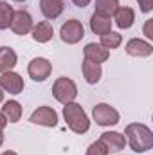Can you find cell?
<instances>
[{
    "mask_svg": "<svg viewBox=\"0 0 153 155\" xmlns=\"http://www.w3.org/2000/svg\"><path fill=\"white\" fill-rule=\"evenodd\" d=\"M124 135L128 137V143L133 152L144 153L153 148V132L142 123H132L124 128Z\"/></svg>",
    "mask_w": 153,
    "mask_h": 155,
    "instance_id": "cell-1",
    "label": "cell"
},
{
    "mask_svg": "<svg viewBox=\"0 0 153 155\" xmlns=\"http://www.w3.org/2000/svg\"><path fill=\"white\" fill-rule=\"evenodd\" d=\"M63 117H65L69 128H70L74 134H85V132H88V128H90V121H88V117L85 114L83 107L77 105V103H74V101H72V103H67V105L63 107Z\"/></svg>",
    "mask_w": 153,
    "mask_h": 155,
    "instance_id": "cell-2",
    "label": "cell"
},
{
    "mask_svg": "<svg viewBox=\"0 0 153 155\" xmlns=\"http://www.w3.org/2000/svg\"><path fill=\"white\" fill-rule=\"evenodd\" d=\"M52 96H54L60 103H63V105L72 103L77 97L76 83H74L70 78H65V76L58 78V79L54 81V85H52Z\"/></svg>",
    "mask_w": 153,
    "mask_h": 155,
    "instance_id": "cell-3",
    "label": "cell"
},
{
    "mask_svg": "<svg viewBox=\"0 0 153 155\" xmlns=\"http://www.w3.org/2000/svg\"><path fill=\"white\" fill-rule=\"evenodd\" d=\"M92 117L99 126H114L119 123V112L106 103H99L92 108Z\"/></svg>",
    "mask_w": 153,
    "mask_h": 155,
    "instance_id": "cell-4",
    "label": "cell"
},
{
    "mask_svg": "<svg viewBox=\"0 0 153 155\" xmlns=\"http://www.w3.org/2000/svg\"><path fill=\"white\" fill-rule=\"evenodd\" d=\"M60 36H61V40H63L65 43L74 45V43H77L79 40L85 36V27H83V24H81L79 20L70 18V20H67V22L61 25Z\"/></svg>",
    "mask_w": 153,
    "mask_h": 155,
    "instance_id": "cell-5",
    "label": "cell"
},
{
    "mask_svg": "<svg viewBox=\"0 0 153 155\" xmlns=\"http://www.w3.org/2000/svg\"><path fill=\"white\" fill-rule=\"evenodd\" d=\"M27 72L34 81H45L52 72V63L47 58H34L27 65Z\"/></svg>",
    "mask_w": 153,
    "mask_h": 155,
    "instance_id": "cell-6",
    "label": "cell"
},
{
    "mask_svg": "<svg viewBox=\"0 0 153 155\" xmlns=\"http://www.w3.org/2000/svg\"><path fill=\"white\" fill-rule=\"evenodd\" d=\"M9 27L13 29V33H15V35L24 36V35L31 33L34 25H33V18H31V15H29L27 11H24V9H18V11H15V15H13V20H11V25H9Z\"/></svg>",
    "mask_w": 153,
    "mask_h": 155,
    "instance_id": "cell-7",
    "label": "cell"
},
{
    "mask_svg": "<svg viewBox=\"0 0 153 155\" xmlns=\"http://www.w3.org/2000/svg\"><path fill=\"white\" fill-rule=\"evenodd\" d=\"M29 121L34 123V124H41V126L52 128V126L58 124V114H56V110L50 108V107H38V108L31 114V119H29Z\"/></svg>",
    "mask_w": 153,
    "mask_h": 155,
    "instance_id": "cell-8",
    "label": "cell"
},
{
    "mask_svg": "<svg viewBox=\"0 0 153 155\" xmlns=\"http://www.w3.org/2000/svg\"><path fill=\"white\" fill-rule=\"evenodd\" d=\"M0 87L4 92H9V94H20L24 90V79L20 74L9 71V72H4L0 76Z\"/></svg>",
    "mask_w": 153,
    "mask_h": 155,
    "instance_id": "cell-9",
    "label": "cell"
},
{
    "mask_svg": "<svg viewBox=\"0 0 153 155\" xmlns=\"http://www.w3.org/2000/svg\"><path fill=\"white\" fill-rule=\"evenodd\" d=\"M83 54H85V60H88L92 63H99V65L103 61H106L110 56L108 49H105L101 43H86L83 49Z\"/></svg>",
    "mask_w": 153,
    "mask_h": 155,
    "instance_id": "cell-10",
    "label": "cell"
},
{
    "mask_svg": "<svg viewBox=\"0 0 153 155\" xmlns=\"http://www.w3.org/2000/svg\"><path fill=\"white\" fill-rule=\"evenodd\" d=\"M126 52L130 56H135V58H146L153 52V45L141 38H132L126 43Z\"/></svg>",
    "mask_w": 153,
    "mask_h": 155,
    "instance_id": "cell-11",
    "label": "cell"
},
{
    "mask_svg": "<svg viewBox=\"0 0 153 155\" xmlns=\"http://www.w3.org/2000/svg\"><path fill=\"white\" fill-rule=\"evenodd\" d=\"M101 141L106 144L108 153L110 152L117 153V152L124 150V146H126V137L122 134H119V132H105V134H101Z\"/></svg>",
    "mask_w": 153,
    "mask_h": 155,
    "instance_id": "cell-12",
    "label": "cell"
},
{
    "mask_svg": "<svg viewBox=\"0 0 153 155\" xmlns=\"http://www.w3.org/2000/svg\"><path fill=\"white\" fill-rule=\"evenodd\" d=\"M114 20L115 25L119 29H130L135 22V11L132 7H117V11L114 13Z\"/></svg>",
    "mask_w": 153,
    "mask_h": 155,
    "instance_id": "cell-13",
    "label": "cell"
},
{
    "mask_svg": "<svg viewBox=\"0 0 153 155\" xmlns=\"http://www.w3.org/2000/svg\"><path fill=\"white\" fill-rule=\"evenodd\" d=\"M63 0H40V9L47 20H54L63 13Z\"/></svg>",
    "mask_w": 153,
    "mask_h": 155,
    "instance_id": "cell-14",
    "label": "cell"
},
{
    "mask_svg": "<svg viewBox=\"0 0 153 155\" xmlns=\"http://www.w3.org/2000/svg\"><path fill=\"white\" fill-rule=\"evenodd\" d=\"M16 61H18V56H16L15 49H11V47H0V72L2 74L13 71L15 65H16Z\"/></svg>",
    "mask_w": 153,
    "mask_h": 155,
    "instance_id": "cell-15",
    "label": "cell"
},
{
    "mask_svg": "<svg viewBox=\"0 0 153 155\" xmlns=\"http://www.w3.org/2000/svg\"><path fill=\"white\" fill-rule=\"evenodd\" d=\"M81 71H83V78H85V81L90 83V85H96V83L101 79V74H103L101 65H99V63H92V61H88V60H83Z\"/></svg>",
    "mask_w": 153,
    "mask_h": 155,
    "instance_id": "cell-16",
    "label": "cell"
},
{
    "mask_svg": "<svg viewBox=\"0 0 153 155\" xmlns=\"http://www.w3.org/2000/svg\"><path fill=\"white\" fill-rule=\"evenodd\" d=\"M90 29L96 33V35H99V36H103V35H108L110 31H112V20L110 18H105V16H99V15H92L90 16Z\"/></svg>",
    "mask_w": 153,
    "mask_h": 155,
    "instance_id": "cell-17",
    "label": "cell"
},
{
    "mask_svg": "<svg viewBox=\"0 0 153 155\" xmlns=\"http://www.w3.org/2000/svg\"><path fill=\"white\" fill-rule=\"evenodd\" d=\"M0 114L5 117V121H9V123H16V121H20V117H22V107H20V103L15 101V99L5 101L4 107H2V112H0Z\"/></svg>",
    "mask_w": 153,
    "mask_h": 155,
    "instance_id": "cell-18",
    "label": "cell"
},
{
    "mask_svg": "<svg viewBox=\"0 0 153 155\" xmlns=\"http://www.w3.org/2000/svg\"><path fill=\"white\" fill-rule=\"evenodd\" d=\"M52 35H54V29H52V25L49 22H40L38 25L33 27V40L38 41V43L49 41L52 38Z\"/></svg>",
    "mask_w": 153,
    "mask_h": 155,
    "instance_id": "cell-19",
    "label": "cell"
},
{
    "mask_svg": "<svg viewBox=\"0 0 153 155\" xmlns=\"http://www.w3.org/2000/svg\"><path fill=\"white\" fill-rule=\"evenodd\" d=\"M96 15L99 16H105V18H110L114 16V13L119 7V0H96Z\"/></svg>",
    "mask_w": 153,
    "mask_h": 155,
    "instance_id": "cell-20",
    "label": "cell"
},
{
    "mask_svg": "<svg viewBox=\"0 0 153 155\" xmlns=\"http://www.w3.org/2000/svg\"><path fill=\"white\" fill-rule=\"evenodd\" d=\"M13 15H15L13 7L7 2H0V29H7L11 25Z\"/></svg>",
    "mask_w": 153,
    "mask_h": 155,
    "instance_id": "cell-21",
    "label": "cell"
},
{
    "mask_svg": "<svg viewBox=\"0 0 153 155\" xmlns=\"http://www.w3.org/2000/svg\"><path fill=\"white\" fill-rule=\"evenodd\" d=\"M121 41H122V36L119 33H112L110 31L108 35H103L101 36V45L105 49H117L121 45Z\"/></svg>",
    "mask_w": 153,
    "mask_h": 155,
    "instance_id": "cell-22",
    "label": "cell"
},
{
    "mask_svg": "<svg viewBox=\"0 0 153 155\" xmlns=\"http://www.w3.org/2000/svg\"><path fill=\"white\" fill-rule=\"evenodd\" d=\"M86 155H108V148H106V144L99 139V141H96V143H92V144L88 146Z\"/></svg>",
    "mask_w": 153,
    "mask_h": 155,
    "instance_id": "cell-23",
    "label": "cell"
},
{
    "mask_svg": "<svg viewBox=\"0 0 153 155\" xmlns=\"http://www.w3.org/2000/svg\"><path fill=\"white\" fill-rule=\"evenodd\" d=\"M144 35H146L148 38H153V33H151V20H148V22H146V25H144Z\"/></svg>",
    "mask_w": 153,
    "mask_h": 155,
    "instance_id": "cell-24",
    "label": "cell"
},
{
    "mask_svg": "<svg viewBox=\"0 0 153 155\" xmlns=\"http://www.w3.org/2000/svg\"><path fill=\"white\" fill-rule=\"evenodd\" d=\"M72 2L76 4L77 7H86V5H88V4H90L92 0H72Z\"/></svg>",
    "mask_w": 153,
    "mask_h": 155,
    "instance_id": "cell-25",
    "label": "cell"
},
{
    "mask_svg": "<svg viewBox=\"0 0 153 155\" xmlns=\"http://www.w3.org/2000/svg\"><path fill=\"white\" fill-rule=\"evenodd\" d=\"M5 124H7V121H5V117H4L2 114H0V130H4V128H5Z\"/></svg>",
    "mask_w": 153,
    "mask_h": 155,
    "instance_id": "cell-26",
    "label": "cell"
},
{
    "mask_svg": "<svg viewBox=\"0 0 153 155\" xmlns=\"http://www.w3.org/2000/svg\"><path fill=\"white\" fill-rule=\"evenodd\" d=\"M2 155H18V153H16V152H11V150H9V152H4Z\"/></svg>",
    "mask_w": 153,
    "mask_h": 155,
    "instance_id": "cell-27",
    "label": "cell"
},
{
    "mask_svg": "<svg viewBox=\"0 0 153 155\" xmlns=\"http://www.w3.org/2000/svg\"><path fill=\"white\" fill-rule=\"evenodd\" d=\"M4 144V134H2V130H0V146Z\"/></svg>",
    "mask_w": 153,
    "mask_h": 155,
    "instance_id": "cell-28",
    "label": "cell"
},
{
    "mask_svg": "<svg viewBox=\"0 0 153 155\" xmlns=\"http://www.w3.org/2000/svg\"><path fill=\"white\" fill-rule=\"evenodd\" d=\"M4 101V90H2V87H0V103Z\"/></svg>",
    "mask_w": 153,
    "mask_h": 155,
    "instance_id": "cell-29",
    "label": "cell"
},
{
    "mask_svg": "<svg viewBox=\"0 0 153 155\" xmlns=\"http://www.w3.org/2000/svg\"><path fill=\"white\" fill-rule=\"evenodd\" d=\"M15 2H25V0H15Z\"/></svg>",
    "mask_w": 153,
    "mask_h": 155,
    "instance_id": "cell-30",
    "label": "cell"
}]
</instances>
